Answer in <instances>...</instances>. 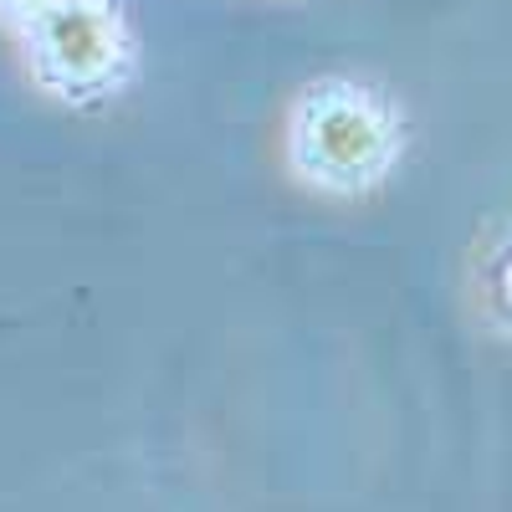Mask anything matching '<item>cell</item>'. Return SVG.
<instances>
[{"mask_svg":"<svg viewBox=\"0 0 512 512\" xmlns=\"http://www.w3.org/2000/svg\"><path fill=\"white\" fill-rule=\"evenodd\" d=\"M31 67L62 98H103L128 67V41L108 0H57L26 21Z\"/></svg>","mask_w":512,"mask_h":512,"instance_id":"6da1fadb","label":"cell"},{"mask_svg":"<svg viewBox=\"0 0 512 512\" xmlns=\"http://www.w3.org/2000/svg\"><path fill=\"white\" fill-rule=\"evenodd\" d=\"M384 149H390V128H384L379 108L349 88H328L308 98L303 118H297V159L323 180L374 175Z\"/></svg>","mask_w":512,"mask_h":512,"instance_id":"7a4b0ae2","label":"cell"},{"mask_svg":"<svg viewBox=\"0 0 512 512\" xmlns=\"http://www.w3.org/2000/svg\"><path fill=\"white\" fill-rule=\"evenodd\" d=\"M507 287H512V277H507Z\"/></svg>","mask_w":512,"mask_h":512,"instance_id":"3957f363","label":"cell"}]
</instances>
